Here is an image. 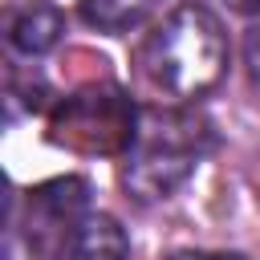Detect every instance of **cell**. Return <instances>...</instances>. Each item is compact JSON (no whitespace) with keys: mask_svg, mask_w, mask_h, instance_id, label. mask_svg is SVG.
Returning <instances> with one entry per match:
<instances>
[{"mask_svg":"<svg viewBox=\"0 0 260 260\" xmlns=\"http://www.w3.org/2000/svg\"><path fill=\"white\" fill-rule=\"evenodd\" d=\"M171 260H244L240 252H175Z\"/></svg>","mask_w":260,"mask_h":260,"instance_id":"10","label":"cell"},{"mask_svg":"<svg viewBox=\"0 0 260 260\" xmlns=\"http://www.w3.org/2000/svg\"><path fill=\"white\" fill-rule=\"evenodd\" d=\"M4 260H41L37 248H32V236H20V232L12 228L8 240H4Z\"/></svg>","mask_w":260,"mask_h":260,"instance_id":"8","label":"cell"},{"mask_svg":"<svg viewBox=\"0 0 260 260\" xmlns=\"http://www.w3.org/2000/svg\"><path fill=\"white\" fill-rule=\"evenodd\" d=\"M61 28H65V20L49 0H24L8 16V45L24 57H37L61 41Z\"/></svg>","mask_w":260,"mask_h":260,"instance_id":"6","label":"cell"},{"mask_svg":"<svg viewBox=\"0 0 260 260\" xmlns=\"http://www.w3.org/2000/svg\"><path fill=\"white\" fill-rule=\"evenodd\" d=\"M244 65H248V77H252V85L260 89V24L244 37Z\"/></svg>","mask_w":260,"mask_h":260,"instance_id":"9","label":"cell"},{"mask_svg":"<svg viewBox=\"0 0 260 260\" xmlns=\"http://www.w3.org/2000/svg\"><path fill=\"white\" fill-rule=\"evenodd\" d=\"M130 240L114 215H81L61 236V260H126Z\"/></svg>","mask_w":260,"mask_h":260,"instance_id":"5","label":"cell"},{"mask_svg":"<svg viewBox=\"0 0 260 260\" xmlns=\"http://www.w3.org/2000/svg\"><path fill=\"white\" fill-rule=\"evenodd\" d=\"M85 179H53L28 191V232H69L85 215Z\"/></svg>","mask_w":260,"mask_h":260,"instance_id":"4","label":"cell"},{"mask_svg":"<svg viewBox=\"0 0 260 260\" xmlns=\"http://www.w3.org/2000/svg\"><path fill=\"white\" fill-rule=\"evenodd\" d=\"M142 77L171 98L207 93L228 69V32L203 4L171 8L138 49Z\"/></svg>","mask_w":260,"mask_h":260,"instance_id":"1","label":"cell"},{"mask_svg":"<svg viewBox=\"0 0 260 260\" xmlns=\"http://www.w3.org/2000/svg\"><path fill=\"white\" fill-rule=\"evenodd\" d=\"M207 150V122L191 110H146L138 118V134L126 150L122 183L134 199H167L175 195Z\"/></svg>","mask_w":260,"mask_h":260,"instance_id":"2","label":"cell"},{"mask_svg":"<svg viewBox=\"0 0 260 260\" xmlns=\"http://www.w3.org/2000/svg\"><path fill=\"white\" fill-rule=\"evenodd\" d=\"M232 4H236L240 12H256V16H260V0H232Z\"/></svg>","mask_w":260,"mask_h":260,"instance_id":"11","label":"cell"},{"mask_svg":"<svg viewBox=\"0 0 260 260\" xmlns=\"http://www.w3.org/2000/svg\"><path fill=\"white\" fill-rule=\"evenodd\" d=\"M162 0H81V20L102 32H126L138 28Z\"/></svg>","mask_w":260,"mask_h":260,"instance_id":"7","label":"cell"},{"mask_svg":"<svg viewBox=\"0 0 260 260\" xmlns=\"http://www.w3.org/2000/svg\"><path fill=\"white\" fill-rule=\"evenodd\" d=\"M134 134H138V114L118 85H85L69 93L49 122V138L77 154L130 150Z\"/></svg>","mask_w":260,"mask_h":260,"instance_id":"3","label":"cell"}]
</instances>
